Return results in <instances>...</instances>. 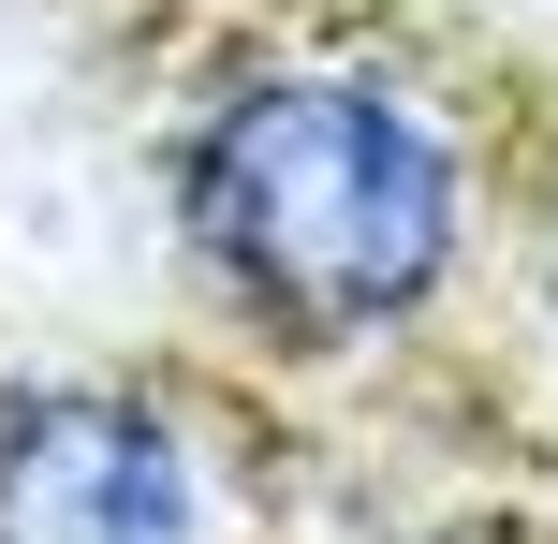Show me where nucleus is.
I'll return each instance as SVG.
<instances>
[{
    "label": "nucleus",
    "instance_id": "1",
    "mask_svg": "<svg viewBox=\"0 0 558 544\" xmlns=\"http://www.w3.org/2000/svg\"><path fill=\"white\" fill-rule=\"evenodd\" d=\"M177 221L251 324L367 339V324H412L456 280L471 177H456L441 118L397 104L383 74H265L192 133Z\"/></svg>",
    "mask_w": 558,
    "mask_h": 544
},
{
    "label": "nucleus",
    "instance_id": "2",
    "mask_svg": "<svg viewBox=\"0 0 558 544\" xmlns=\"http://www.w3.org/2000/svg\"><path fill=\"white\" fill-rule=\"evenodd\" d=\"M0 544H206L192 442L147 398H0Z\"/></svg>",
    "mask_w": 558,
    "mask_h": 544
}]
</instances>
